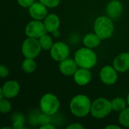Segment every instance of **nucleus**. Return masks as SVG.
Here are the masks:
<instances>
[{"instance_id": "obj_5", "label": "nucleus", "mask_w": 129, "mask_h": 129, "mask_svg": "<svg viewBox=\"0 0 129 129\" xmlns=\"http://www.w3.org/2000/svg\"><path fill=\"white\" fill-rule=\"evenodd\" d=\"M39 107L42 113L49 116H53L60 108V101L57 97L54 94L47 93L40 99Z\"/></svg>"}, {"instance_id": "obj_18", "label": "nucleus", "mask_w": 129, "mask_h": 129, "mask_svg": "<svg viewBox=\"0 0 129 129\" xmlns=\"http://www.w3.org/2000/svg\"><path fill=\"white\" fill-rule=\"evenodd\" d=\"M111 107H112V110L120 113L123 110L126 108L127 101L122 98H116L113 99L111 101Z\"/></svg>"}, {"instance_id": "obj_8", "label": "nucleus", "mask_w": 129, "mask_h": 129, "mask_svg": "<svg viewBox=\"0 0 129 129\" xmlns=\"http://www.w3.org/2000/svg\"><path fill=\"white\" fill-rule=\"evenodd\" d=\"M50 54L53 60L60 62L68 58L70 55V48L66 43L57 42H55L51 48Z\"/></svg>"}, {"instance_id": "obj_17", "label": "nucleus", "mask_w": 129, "mask_h": 129, "mask_svg": "<svg viewBox=\"0 0 129 129\" xmlns=\"http://www.w3.org/2000/svg\"><path fill=\"white\" fill-rule=\"evenodd\" d=\"M101 39L94 33H88L83 38V44L85 47L89 48H94L98 47L101 42Z\"/></svg>"}, {"instance_id": "obj_23", "label": "nucleus", "mask_w": 129, "mask_h": 129, "mask_svg": "<svg viewBox=\"0 0 129 129\" xmlns=\"http://www.w3.org/2000/svg\"><path fill=\"white\" fill-rule=\"evenodd\" d=\"M51 116L42 113V114L38 115V119H37V123L42 125H44L45 124H48L51 122Z\"/></svg>"}, {"instance_id": "obj_24", "label": "nucleus", "mask_w": 129, "mask_h": 129, "mask_svg": "<svg viewBox=\"0 0 129 129\" xmlns=\"http://www.w3.org/2000/svg\"><path fill=\"white\" fill-rule=\"evenodd\" d=\"M39 2L45 5L47 8H53L59 5L60 0H39Z\"/></svg>"}, {"instance_id": "obj_20", "label": "nucleus", "mask_w": 129, "mask_h": 129, "mask_svg": "<svg viewBox=\"0 0 129 129\" xmlns=\"http://www.w3.org/2000/svg\"><path fill=\"white\" fill-rule=\"evenodd\" d=\"M39 41L40 45L42 47V49L45 50V51L51 50V48H52V46L54 45L51 37L47 34L41 36L39 39Z\"/></svg>"}, {"instance_id": "obj_34", "label": "nucleus", "mask_w": 129, "mask_h": 129, "mask_svg": "<svg viewBox=\"0 0 129 129\" xmlns=\"http://www.w3.org/2000/svg\"><path fill=\"white\" fill-rule=\"evenodd\" d=\"M13 128L11 127H2V129H12Z\"/></svg>"}, {"instance_id": "obj_9", "label": "nucleus", "mask_w": 129, "mask_h": 129, "mask_svg": "<svg viewBox=\"0 0 129 129\" xmlns=\"http://www.w3.org/2000/svg\"><path fill=\"white\" fill-rule=\"evenodd\" d=\"M100 79L104 84L112 85L115 84L118 79L117 71L113 67V66H105L101 70Z\"/></svg>"}, {"instance_id": "obj_21", "label": "nucleus", "mask_w": 129, "mask_h": 129, "mask_svg": "<svg viewBox=\"0 0 129 129\" xmlns=\"http://www.w3.org/2000/svg\"><path fill=\"white\" fill-rule=\"evenodd\" d=\"M119 122L122 126L129 128V107H126L119 113Z\"/></svg>"}, {"instance_id": "obj_32", "label": "nucleus", "mask_w": 129, "mask_h": 129, "mask_svg": "<svg viewBox=\"0 0 129 129\" xmlns=\"http://www.w3.org/2000/svg\"><path fill=\"white\" fill-rule=\"evenodd\" d=\"M4 97H5V95H4L3 91H2V88H0V100L3 99Z\"/></svg>"}, {"instance_id": "obj_33", "label": "nucleus", "mask_w": 129, "mask_h": 129, "mask_svg": "<svg viewBox=\"0 0 129 129\" xmlns=\"http://www.w3.org/2000/svg\"><path fill=\"white\" fill-rule=\"evenodd\" d=\"M127 104H128V105L129 107V94H128V96H127Z\"/></svg>"}, {"instance_id": "obj_7", "label": "nucleus", "mask_w": 129, "mask_h": 129, "mask_svg": "<svg viewBox=\"0 0 129 129\" xmlns=\"http://www.w3.org/2000/svg\"><path fill=\"white\" fill-rule=\"evenodd\" d=\"M47 33L44 22L38 20L30 21L25 27V34L27 37L39 39L41 36L47 34Z\"/></svg>"}, {"instance_id": "obj_3", "label": "nucleus", "mask_w": 129, "mask_h": 129, "mask_svg": "<svg viewBox=\"0 0 129 129\" xmlns=\"http://www.w3.org/2000/svg\"><path fill=\"white\" fill-rule=\"evenodd\" d=\"M94 30L102 40L110 38L114 32L112 19L107 16L98 17L94 23Z\"/></svg>"}, {"instance_id": "obj_16", "label": "nucleus", "mask_w": 129, "mask_h": 129, "mask_svg": "<svg viewBox=\"0 0 129 129\" xmlns=\"http://www.w3.org/2000/svg\"><path fill=\"white\" fill-rule=\"evenodd\" d=\"M92 76L89 69L80 68L78 69L76 73L73 75V79L75 82L81 86L88 84L91 80Z\"/></svg>"}, {"instance_id": "obj_13", "label": "nucleus", "mask_w": 129, "mask_h": 129, "mask_svg": "<svg viewBox=\"0 0 129 129\" xmlns=\"http://www.w3.org/2000/svg\"><path fill=\"white\" fill-rule=\"evenodd\" d=\"M113 67L117 72L125 73L129 70V53L123 52L116 57L113 63Z\"/></svg>"}, {"instance_id": "obj_4", "label": "nucleus", "mask_w": 129, "mask_h": 129, "mask_svg": "<svg viewBox=\"0 0 129 129\" xmlns=\"http://www.w3.org/2000/svg\"><path fill=\"white\" fill-rule=\"evenodd\" d=\"M111 111V102L107 98H99L91 104V115L95 119H104L107 116Z\"/></svg>"}, {"instance_id": "obj_22", "label": "nucleus", "mask_w": 129, "mask_h": 129, "mask_svg": "<svg viewBox=\"0 0 129 129\" xmlns=\"http://www.w3.org/2000/svg\"><path fill=\"white\" fill-rule=\"evenodd\" d=\"M11 103L8 100V98L6 99H2L0 100V112L3 114L5 113H8L11 110Z\"/></svg>"}, {"instance_id": "obj_30", "label": "nucleus", "mask_w": 129, "mask_h": 129, "mask_svg": "<svg viewBox=\"0 0 129 129\" xmlns=\"http://www.w3.org/2000/svg\"><path fill=\"white\" fill-rule=\"evenodd\" d=\"M40 128L41 129H55V127H54V125H51L50 123H48V124H45V125H42V126L40 127Z\"/></svg>"}, {"instance_id": "obj_6", "label": "nucleus", "mask_w": 129, "mask_h": 129, "mask_svg": "<svg viewBox=\"0 0 129 129\" xmlns=\"http://www.w3.org/2000/svg\"><path fill=\"white\" fill-rule=\"evenodd\" d=\"M42 50L39 39L28 37L26 39L21 47L22 54L25 57L27 58H36Z\"/></svg>"}, {"instance_id": "obj_29", "label": "nucleus", "mask_w": 129, "mask_h": 129, "mask_svg": "<svg viewBox=\"0 0 129 129\" xmlns=\"http://www.w3.org/2000/svg\"><path fill=\"white\" fill-rule=\"evenodd\" d=\"M67 129H84V126L79 123H73L67 127Z\"/></svg>"}, {"instance_id": "obj_14", "label": "nucleus", "mask_w": 129, "mask_h": 129, "mask_svg": "<svg viewBox=\"0 0 129 129\" xmlns=\"http://www.w3.org/2000/svg\"><path fill=\"white\" fill-rule=\"evenodd\" d=\"M20 88V84L16 80H9L2 87L5 98L8 99L15 98L19 94Z\"/></svg>"}, {"instance_id": "obj_31", "label": "nucleus", "mask_w": 129, "mask_h": 129, "mask_svg": "<svg viewBox=\"0 0 129 129\" xmlns=\"http://www.w3.org/2000/svg\"><path fill=\"white\" fill-rule=\"evenodd\" d=\"M111 128H116V129H120L121 128L119 127V126H118V125H107L105 129H111Z\"/></svg>"}, {"instance_id": "obj_27", "label": "nucleus", "mask_w": 129, "mask_h": 129, "mask_svg": "<svg viewBox=\"0 0 129 129\" xmlns=\"http://www.w3.org/2000/svg\"><path fill=\"white\" fill-rule=\"evenodd\" d=\"M11 119H12L13 122H16V121H21V122H24V118L20 113H14V114H13L11 116Z\"/></svg>"}, {"instance_id": "obj_15", "label": "nucleus", "mask_w": 129, "mask_h": 129, "mask_svg": "<svg viewBox=\"0 0 129 129\" xmlns=\"http://www.w3.org/2000/svg\"><path fill=\"white\" fill-rule=\"evenodd\" d=\"M44 24L48 33H51L54 35L58 33V29L60 26L59 17L55 14H49L44 19Z\"/></svg>"}, {"instance_id": "obj_12", "label": "nucleus", "mask_w": 129, "mask_h": 129, "mask_svg": "<svg viewBox=\"0 0 129 129\" xmlns=\"http://www.w3.org/2000/svg\"><path fill=\"white\" fill-rule=\"evenodd\" d=\"M78 64L75 60L67 58L60 61L59 65V70L60 73L67 76H73L78 70Z\"/></svg>"}, {"instance_id": "obj_25", "label": "nucleus", "mask_w": 129, "mask_h": 129, "mask_svg": "<svg viewBox=\"0 0 129 129\" xmlns=\"http://www.w3.org/2000/svg\"><path fill=\"white\" fill-rule=\"evenodd\" d=\"M17 2L21 7L29 8L35 2V0H17Z\"/></svg>"}, {"instance_id": "obj_1", "label": "nucleus", "mask_w": 129, "mask_h": 129, "mask_svg": "<svg viewBox=\"0 0 129 129\" xmlns=\"http://www.w3.org/2000/svg\"><path fill=\"white\" fill-rule=\"evenodd\" d=\"M91 100L85 94H78L73 98L70 103L71 113L77 117H85L91 113Z\"/></svg>"}, {"instance_id": "obj_26", "label": "nucleus", "mask_w": 129, "mask_h": 129, "mask_svg": "<svg viewBox=\"0 0 129 129\" xmlns=\"http://www.w3.org/2000/svg\"><path fill=\"white\" fill-rule=\"evenodd\" d=\"M9 74V70L8 67H6L5 65L2 64L0 66V76L1 78H6Z\"/></svg>"}, {"instance_id": "obj_2", "label": "nucleus", "mask_w": 129, "mask_h": 129, "mask_svg": "<svg viewBox=\"0 0 129 129\" xmlns=\"http://www.w3.org/2000/svg\"><path fill=\"white\" fill-rule=\"evenodd\" d=\"M74 60L79 67L90 70L96 65L98 57L97 54L91 48L85 47L79 48L75 52Z\"/></svg>"}, {"instance_id": "obj_10", "label": "nucleus", "mask_w": 129, "mask_h": 129, "mask_svg": "<svg viewBox=\"0 0 129 129\" xmlns=\"http://www.w3.org/2000/svg\"><path fill=\"white\" fill-rule=\"evenodd\" d=\"M29 14L30 17L34 20H44L48 15L47 7L44 5L42 3H41L40 2H34L29 8Z\"/></svg>"}, {"instance_id": "obj_19", "label": "nucleus", "mask_w": 129, "mask_h": 129, "mask_svg": "<svg viewBox=\"0 0 129 129\" xmlns=\"http://www.w3.org/2000/svg\"><path fill=\"white\" fill-rule=\"evenodd\" d=\"M22 70L27 73H31L34 72L36 69V63L35 62L33 58H27L25 57L21 65Z\"/></svg>"}, {"instance_id": "obj_11", "label": "nucleus", "mask_w": 129, "mask_h": 129, "mask_svg": "<svg viewBox=\"0 0 129 129\" xmlns=\"http://www.w3.org/2000/svg\"><path fill=\"white\" fill-rule=\"evenodd\" d=\"M123 11V5L122 2L119 0L110 1L106 8V13L107 17L112 20H116L119 18Z\"/></svg>"}, {"instance_id": "obj_28", "label": "nucleus", "mask_w": 129, "mask_h": 129, "mask_svg": "<svg viewBox=\"0 0 129 129\" xmlns=\"http://www.w3.org/2000/svg\"><path fill=\"white\" fill-rule=\"evenodd\" d=\"M12 128L14 129L23 128H24L23 122H21V121H16V122H13Z\"/></svg>"}]
</instances>
